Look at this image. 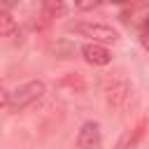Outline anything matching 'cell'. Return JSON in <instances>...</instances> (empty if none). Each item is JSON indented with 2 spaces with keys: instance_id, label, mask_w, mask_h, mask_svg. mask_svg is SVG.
I'll return each mask as SVG.
<instances>
[{
  "instance_id": "8fae6325",
  "label": "cell",
  "mask_w": 149,
  "mask_h": 149,
  "mask_svg": "<svg viewBox=\"0 0 149 149\" xmlns=\"http://www.w3.org/2000/svg\"><path fill=\"white\" fill-rule=\"evenodd\" d=\"M7 102H9V93H7L5 88H0V109H2Z\"/></svg>"
},
{
  "instance_id": "9c48e42d",
  "label": "cell",
  "mask_w": 149,
  "mask_h": 149,
  "mask_svg": "<svg viewBox=\"0 0 149 149\" xmlns=\"http://www.w3.org/2000/svg\"><path fill=\"white\" fill-rule=\"evenodd\" d=\"M19 2H21V0H0V7H2L5 12H9V9H14Z\"/></svg>"
},
{
  "instance_id": "7a4b0ae2",
  "label": "cell",
  "mask_w": 149,
  "mask_h": 149,
  "mask_svg": "<svg viewBox=\"0 0 149 149\" xmlns=\"http://www.w3.org/2000/svg\"><path fill=\"white\" fill-rule=\"evenodd\" d=\"M42 95H44V81H42V79H33V81H26V84L16 86V88L9 93L7 107H9L12 112H21V109L30 107L33 102H37Z\"/></svg>"
},
{
  "instance_id": "3957f363",
  "label": "cell",
  "mask_w": 149,
  "mask_h": 149,
  "mask_svg": "<svg viewBox=\"0 0 149 149\" xmlns=\"http://www.w3.org/2000/svg\"><path fill=\"white\" fill-rule=\"evenodd\" d=\"M70 30L79 33L81 37H88L98 44H114L119 40V30L107 26V23H95V21H79V23H70Z\"/></svg>"
},
{
  "instance_id": "52a82bcc",
  "label": "cell",
  "mask_w": 149,
  "mask_h": 149,
  "mask_svg": "<svg viewBox=\"0 0 149 149\" xmlns=\"http://www.w3.org/2000/svg\"><path fill=\"white\" fill-rule=\"evenodd\" d=\"M14 28H16V23H14L12 14H9V12H5V9H0V37H5V35H9V33H14Z\"/></svg>"
},
{
  "instance_id": "5b68a950",
  "label": "cell",
  "mask_w": 149,
  "mask_h": 149,
  "mask_svg": "<svg viewBox=\"0 0 149 149\" xmlns=\"http://www.w3.org/2000/svg\"><path fill=\"white\" fill-rule=\"evenodd\" d=\"M81 56L86 63L91 65H109L112 63V54L105 44H98V42H86L81 44Z\"/></svg>"
},
{
  "instance_id": "6da1fadb",
  "label": "cell",
  "mask_w": 149,
  "mask_h": 149,
  "mask_svg": "<svg viewBox=\"0 0 149 149\" xmlns=\"http://www.w3.org/2000/svg\"><path fill=\"white\" fill-rule=\"evenodd\" d=\"M102 93H105V100L109 107L121 109L130 98V81L121 72L107 74V77H102Z\"/></svg>"
},
{
  "instance_id": "7c38bea8",
  "label": "cell",
  "mask_w": 149,
  "mask_h": 149,
  "mask_svg": "<svg viewBox=\"0 0 149 149\" xmlns=\"http://www.w3.org/2000/svg\"><path fill=\"white\" fill-rule=\"evenodd\" d=\"M105 2H114V5H126L128 0H105Z\"/></svg>"
},
{
  "instance_id": "8992f818",
  "label": "cell",
  "mask_w": 149,
  "mask_h": 149,
  "mask_svg": "<svg viewBox=\"0 0 149 149\" xmlns=\"http://www.w3.org/2000/svg\"><path fill=\"white\" fill-rule=\"evenodd\" d=\"M140 137H142V126H137V128L128 130L126 135H121L114 149H137V144H140Z\"/></svg>"
},
{
  "instance_id": "277c9868",
  "label": "cell",
  "mask_w": 149,
  "mask_h": 149,
  "mask_svg": "<svg viewBox=\"0 0 149 149\" xmlns=\"http://www.w3.org/2000/svg\"><path fill=\"white\" fill-rule=\"evenodd\" d=\"M102 130L98 121H84L77 133V149H100Z\"/></svg>"
},
{
  "instance_id": "ba28073f",
  "label": "cell",
  "mask_w": 149,
  "mask_h": 149,
  "mask_svg": "<svg viewBox=\"0 0 149 149\" xmlns=\"http://www.w3.org/2000/svg\"><path fill=\"white\" fill-rule=\"evenodd\" d=\"M140 37H142V44L149 49V23H144V26H142V33H140Z\"/></svg>"
},
{
  "instance_id": "30bf717a",
  "label": "cell",
  "mask_w": 149,
  "mask_h": 149,
  "mask_svg": "<svg viewBox=\"0 0 149 149\" xmlns=\"http://www.w3.org/2000/svg\"><path fill=\"white\" fill-rule=\"evenodd\" d=\"M98 0H74V5L79 7V9H88V7H93Z\"/></svg>"
}]
</instances>
